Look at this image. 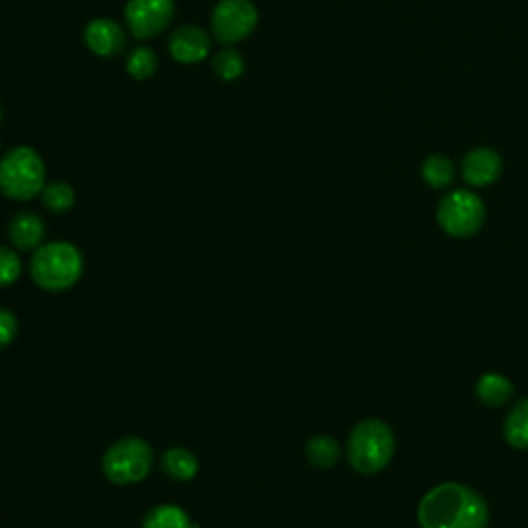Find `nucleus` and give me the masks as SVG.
I'll return each mask as SVG.
<instances>
[{
  "label": "nucleus",
  "mask_w": 528,
  "mask_h": 528,
  "mask_svg": "<svg viewBox=\"0 0 528 528\" xmlns=\"http://www.w3.org/2000/svg\"><path fill=\"white\" fill-rule=\"evenodd\" d=\"M417 520L421 528H487L489 508L473 487L442 483L423 495Z\"/></svg>",
  "instance_id": "obj_1"
},
{
  "label": "nucleus",
  "mask_w": 528,
  "mask_h": 528,
  "mask_svg": "<svg viewBox=\"0 0 528 528\" xmlns=\"http://www.w3.org/2000/svg\"><path fill=\"white\" fill-rule=\"evenodd\" d=\"M396 448V438L388 423L380 419H363L349 434V465L361 475H376L388 467Z\"/></svg>",
  "instance_id": "obj_2"
},
{
  "label": "nucleus",
  "mask_w": 528,
  "mask_h": 528,
  "mask_svg": "<svg viewBox=\"0 0 528 528\" xmlns=\"http://www.w3.org/2000/svg\"><path fill=\"white\" fill-rule=\"evenodd\" d=\"M29 271L38 287L52 293L66 291L83 275V256L69 242L44 244L33 254Z\"/></svg>",
  "instance_id": "obj_3"
},
{
  "label": "nucleus",
  "mask_w": 528,
  "mask_h": 528,
  "mask_svg": "<svg viewBox=\"0 0 528 528\" xmlns=\"http://www.w3.org/2000/svg\"><path fill=\"white\" fill-rule=\"evenodd\" d=\"M46 168L31 147H15L0 161V192L13 201H31L44 190Z\"/></svg>",
  "instance_id": "obj_4"
},
{
  "label": "nucleus",
  "mask_w": 528,
  "mask_h": 528,
  "mask_svg": "<svg viewBox=\"0 0 528 528\" xmlns=\"http://www.w3.org/2000/svg\"><path fill=\"white\" fill-rule=\"evenodd\" d=\"M102 469L104 475L116 485L139 483L153 469V450L141 438H120L106 450Z\"/></svg>",
  "instance_id": "obj_5"
},
{
  "label": "nucleus",
  "mask_w": 528,
  "mask_h": 528,
  "mask_svg": "<svg viewBox=\"0 0 528 528\" xmlns=\"http://www.w3.org/2000/svg\"><path fill=\"white\" fill-rule=\"evenodd\" d=\"M438 223L452 238H471L485 223V203L473 190H452L438 205Z\"/></svg>",
  "instance_id": "obj_6"
},
{
  "label": "nucleus",
  "mask_w": 528,
  "mask_h": 528,
  "mask_svg": "<svg viewBox=\"0 0 528 528\" xmlns=\"http://www.w3.org/2000/svg\"><path fill=\"white\" fill-rule=\"evenodd\" d=\"M256 25L258 9L250 0H221L211 15L213 36L221 44H236L246 40Z\"/></svg>",
  "instance_id": "obj_7"
},
{
  "label": "nucleus",
  "mask_w": 528,
  "mask_h": 528,
  "mask_svg": "<svg viewBox=\"0 0 528 528\" xmlns=\"http://www.w3.org/2000/svg\"><path fill=\"white\" fill-rule=\"evenodd\" d=\"M174 13V0H128L124 19L132 36L137 40H149L168 29Z\"/></svg>",
  "instance_id": "obj_8"
},
{
  "label": "nucleus",
  "mask_w": 528,
  "mask_h": 528,
  "mask_svg": "<svg viewBox=\"0 0 528 528\" xmlns=\"http://www.w3.org/2000/svg\"><path fill=\"white\" fill-rule=\"evenodd\" d=\"M504 161L498 151L489 147L473 149L462 159V178L473 188H485L502 176Z\"/></svg>",
  "instance_id": "obj_9"
},
{
  "label": "nucleus",
  "mask_w": 528,
  "mask_h": 528,
  "mask_svg": "<svg viewBox=\"0 0 528 528\" xmlns=\"http://www.w3.org/2000/svg\"><path fill=\"white\" fill-rule=\"evenodd\" d=\"M209 50H211L209 36L196 25L178 27L170 38V52L182 64H194L205 60Z\"/></svg>",
  "instance_id": "obj_10"
},
{
  "label": "nucleus",
  "mask_w": 528,
  "mask_h": 528,
  "mask_svg": "<svg viewBox=\"0 0 528 528\" xmlns=\"http://www.w3.org/2000/svg\"><path fill=\"white\" fill-rule=\"evenodd\" d=\"M85 42L97 56H116L124 50L126 38L122 27L112 19H95L85 27Z\"/></svg>",
  "instance_id": "obj_11"
},
{
  "label": "nucleus",
  "mask_w": 528,
  "mask_h": 528,
  "mask_svg": "<svg viewBox=\"0 0 528 528\" xmlns=\"http://www.w3.org/2000/svg\"><path fill=\"white\" fill-rule=\"evenodd\" d=\"M9 238L13 242V246H17L19 250H31V248H38L46 236V225L44 221L36 215V213H17L11 221H9Z\"/></svg>",
  "instance_id": "obj_12"
},
{
  "label": "nucleus",
  "mask_w": 528,
  "mask_h": 528,
  "mask_svg": "<svg viewBox=\"0 0 528 528\" xmlns=\"http://www.w3.org/2000/svg\"><path fill=\"white\" fill-rule=\"evenodd\" d=\"M475 392L479 396V401L487 407H504L512 396H514V384L510 378L502 376V374H483L477 380Z\"/></svg>",
  "instance_id": "obj_13"
},
{
  "label": "nucleus",
  "mask_w": 528,
  "mask_h": 528,
  "mask_svg": "<svg viewBox=\"0 0 528 528\" xmlns=\"http://www.w3.org/2000/svg\"><path fill=\"white\" fill-rule=\"evenodd\" d=\"M504 438L512 448L528 450V399L518 401L506 421H504Z\"/></svg>",
  "instance_id": "obj_14"
},
{
  "label": "nucleus",
  "mask_w": 528,
  "mask_h": 528,
  "mask_svg": "<svg viewBox=\"0 0 528 528\" xmlns=\"http://www.w3.org/2000/svg\"><path fill=\"white\" fill-rule=\"evenodd\" d=\"M143 528H198L192 524L190 516L174 504H161L147 512L143 518Z\"/></svg>",
  "instance_id": "obj_15"
},
{
  "label": "nucleus",
  "mask_w": 528,
  "mask_h": 528,
  "mask_svg": "<svg viewBox=\"0 0 528 528\" xmlns=\"http://www.w3.org/2000/svg\"><path fill=\"white\" fill-rule=\"evenodd\" d=\"M163 471L178 481H190L198 473V460L186 448H170L163 454Z\"/></svg>",
  "instance_id": "obj_16"
},
{
  "label": "nucleus",
  "mask_w": 528,
  "mask_h": 528,
  "mask_svg": "<svg viewBox=\"0 0 528 528\" xmlns=\"http://www.w3.org/2000/svg\"><path fill=\"white\" fill-rule=\"evenodd\" d=\"M306 456L316 469H330L337 465L341 446L333 436H314L306 446Z\"/></svg>",
  "instance_id": "obj_17"
},
{
  "label": "nucleus",
  "mask_w": 528,
  "mask_h": 528,
  "mask_svg": "<svg viewBox=\"0 0 528 528\" xmlns=\"http://www.w3.org/2000/svg\"><path fill=\"white\" fill-rule=\"evenodd\" d=\"M421 176H423L425 184H429L436 190H442L454 182L456 168L446 155H432L423 161Z\"/></svg>",
  "instance_id": "obj_18"
},
{
  "label": "nucleus",
  "mask_w": 528,
  "mask_h": 528,
  "mask_svg": "<svg viewBox=\"0 0 528 528\" xmlns=\"http://www.w3.org/2000/svg\"><path fill=\"white\" fill-rule=\"evenodd\" d=\"M44 205L52 213H66L75 207V190L64 182H52L42 190Z\"/></svg>",
  "instance_id": "obj_19"
},
{
  "label": "nucleus",
  "mask_w": 528,
  "mask_h": 528,
  "mask_svg": "<svg viewBox=\"0 0 528 528\" xmlns=\"http://www.w3.org/2000/svg\"><path fill=\"white\" fill-rule=\"evenodd\" d=\"M213 69L219 79L223 81H236L244 73V58L234 48H223L217 52L213 60Z\"/></svg>",
  "instance_id": "obj_20"
},
{
  "label": "nucleus",
  "mask_w": 528,
  "mask_h": 528,
  "mask_svg": "<svg viewBox=\"0 0 528 528\" xmlns=\"http://www.w3.org/2000/svg\"><path fill=\"white\" fill-rule=\"evenodd\" d=\"M157 69V56L153 54L151 48H137L132 50V54L126 60V71L132 79L143 81L149 79Z\"/></svg>",
  "instance_id": "obj_21"
},
{
  "label": "nucleus",
  "mask_w": 528,
  "mask_h": 528,
  "mask_svg": "<svg viewBox=\"0 0 528 528\" xmlns=\"http://www.w3.org/2000/svg\"><path fill=\"white\" fill-rule=\"evenodd\" d=\"M21 277V258L17 252L0 246V287L13 285Z\"/></svg>",
  "instance_id": "obj_22"
},
{
  "label": "nucleus",
  "mask_w": 528,
  "mask_h": 528,
  "mask_svg": "<svg viewBox=\"0 0 528 528\" xmlns=\"http://www.w3.org/2000/svg\"><path fill=\"white\" fill-rule=\"evenodd\" d=\"M19 333V324L13 312L0 308V349L9 347Z\"/></svg>",
  "instance_id": "obj_23"
},
{
  "label": "nucleus",
  "mask_w": 528,
  "mask_h": 528,
  "mask_svg": "<svg viewBox=\"0 0 528 528\" xmlns=\"http://www.w3.org/2000/svg\"><path fill=\"white\" fill-rule=\"evenodd\" d=\"M0 120H3V110H0Z\"/></svg>",
  "instance_id": "obj_24"
}]
</instances>
